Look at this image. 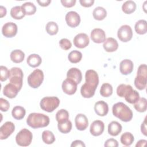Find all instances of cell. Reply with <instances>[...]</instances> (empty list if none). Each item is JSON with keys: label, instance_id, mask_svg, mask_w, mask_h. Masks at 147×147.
Instances as JSON below:
<instances>
[{"label": "cell", "instance_id": "4dcf8cb0", "mask_svg": "<svg viewBox=\"0 0 147 147\" xmlns=\"http://www.w3.org/2000/svg\"><path fill=\"white\" fill-rule=\"evenodd\" d=\"M136 32L138 34H144L147 32V22L145 20L138 21L134 26Z\"/></svg>", "mask_w": 147, "mask_h": 147}, {"label": "cell", "instance_id": "9a60e30c", "mask_svg": "<svg viewBox=\"0 0 147 147\" xmlns=\"http://www.w3.org/2000/svg\"><path fill=\"white\" fill-rule=\"evenodd\" d=\"M105 129V124L100 120L94 121L90 126V133L94 136H99L101 135Z\"/></svg>", "mask_w": 147, "mask_h": 147}, {"label": "cell", "instance_id": "f1b7e54d", "mask_svg": "<svg viewBox=\"0 0 147 147\" xmlns=\"http://www.w3.org/2000/svg\"><path fill=\"white\" fill-rule=\"evenodd\" d=\"M57 127L60 132L61 133L67 134L71 131L72 125L71 122L69 119H67L60 122H58Z\"/></svg>", "mask_w": 147, "mask_h": 147}, {"label": "cell", "instance_id": "f907efd6", "mask_svg": "<svg viewBox=\"0 0 147 147\" xmlns=\"http://www.w3.org/2000/svg\"><path fill=\"white\" fill-rule=\"evenodd\" d=\"M37 3L40 6L42 7L48 6L51 2V0H43V1H37Z\"/></svg>", "mask_w": 147, "mask_h": 147}, {"label": "cell", "instance_id": "cb8c5ba5", "mask_svg": "<svg viewBox=\"0 0 147 147\" xmlns=\"http://www.w3.org/2000/svg\"><path fill=\"white\" fill-rule=\"evenodd\" d=\"M121 125L117 121H112L108 125V133L112 136H118L122 131Z\"/></svg>", "mask_w": 147, "mask_h": 147}, {"label": "cell", "instance_id": "681fc988", "mask_svg": "<svg viewBox=\"0 0 147 147\" xmlns=\"http://www.w3.org/2000/svg\"><path fill=\"white\" fill-rule=\"evenodd\" d=\"M141 131L142 132V133L146 136L147 135V131H146V118H145L144 121H143V122L141 124Z\"/></svg>", "mask_w": 147, "mask_h": 147}, {"label": "cell", "instance_id": "52a82bcc", "mask_svg": "<svg viewBox=\"0 0 147 147\" xmlns=\"http://www.w3.org/2000/svg\"><path fill=\"white\" fill-rule=\"evenodd\" d=\"M33 135L32 132L27 129H22L16 136V141L17 145L21 146H29L32 141Z\"/></svg>", "mask_w": 147, "mask_h": 147}, {"label": "cell", "instance_id": "ac0fdd59", "mask_svg": "<svg viewBox=\"0 0 147 147\" xmlns=\"http://www.w3.org/2000/svg\"><path fill=\"white\" fill-rule=\"evenodd\" d=\"M133 63L129 59L123 60L119 64V71L124 75H127L131 74L133 70Z\"/></svg>", "mask_w": 147, "mask_h": 147}, {"label": "cell", "instance_id": "4fadbf2b", "mask_svg": "<svg viewBox=\"0 0 147 147\" xmlns=\"http://www.w3.org/2000/svg\"><path fill=\"white\" fill-rule=\"evenodd\" d=\"M78 84L73 80L67 78L65 79L61 85L63 92L68 95H73L75 93L77 90Z\"/></svg>", "mask_w": 147, "mask_h": 147}, {"label": "cell", "instance_id": "9c48e42d", "mask_svg": "<svg viewBox=\"0 0 147 147\" xmlns=\"http://www.w3.org/2000/svg\"><path fill=\"white\" fill-rule=\"evenodd\" d=\"M117 36L119 40L122 42L129 41L133 37V31L131 27L127 25L121 26L118 30Z\"/></svg>", "mask_w": 147, "mask_h": 147}, {"label": "cell", "instance_id": "83f0119b", "mask_svg": "<svg viewBox=\"0 0 147 147\" xmlns=\"http://www.w3.org/2000/svg\"><path fill=\"white\" fill-rule=\"evenodd\" d=\"M92 16L95 20L101 21L106 18L107 16V11L103 7L98 6L94 9Z\"/></svg>", "mask_w": 147, "mask_h": 147}, {"label": "cell", "instance_id": "7c38bea8", "mask_svg": "<svg viewBox=\"0 0 147 147\" xmlns=\"http://www.w3.org/2000/svg\"><path fill=\"white\" fill-rule=\"evenodd\" d=\"M65 21L67 24L71 28L77 27L80 22L79 14L74 11H70L65 15Z\"/></svg>", "mask_w": 147, "mask_h": 147}, {"label": "cell", "instance_id": "4316f807", "mask_svg": "<svg viewBox=\"0 0 147 147\" xmlns=\"http://www.w3.org/2000/svg\"><path fill=\"white\" fill-rule=\"evenodd\" d=\"M25 58V53L20 49H15L10 53V59L15 63H21Z\"/></svg>", "mask_w": 147, "mask_h": 147}, {"label": "cell", "instance_id": "e575fe53", "mask_svg": "<svg viewBox=\"0 0 147 147\" xmlns=\"http://www.w3.org/2000/svg\"><path fill=\"white\" fill-rule=\"evenodd\" d=\"M134 141L133 135L130 132H125L121 136V142L125 146L131 145Z\"/></svg>", "mask_w": 147, "mask_h": 147}, {"label": "cell", "instance_id": "7a4b0ae2", "mask_svg": "<svg viewBox=\"0 0 147 147\" xmlns=\"http://www.w3.org/2000/svg\"><path fill=\"white\" fill-rule=\"evenodd\" d=\"M113 115L123 122H129L133 118V112L123 102H118L113 106Z\"/></svg>", "mask_w": 147, "mask_h": 147}, {"label": "cell", "instance_id": "2e32d148", "mask_svg": "<svg viewBox=\"0 0 147 147\" xmlns=\"http://www.w3.org/2000/svg\"><path fill=\"white\" fill-rule=\"evenodd\" d=\"M91 38L95 43L100 44L104 42L106 40V33L102 29H94L91 32Z\"/></svg>", "mask_w": 147, "mask_h": 147}, {"label": "cell", "instance_id": "484cf974", "mask_svg": "<svg viewBox=\"0 0 147 147\" xmlns=\"http://www.w3.org/2000/svg\"><path fill=\"white\" fill-rule=\"evenodd\" d=\"M25 114L26 110L22 106H16L14 107L12 109V117L17 120H21L23 119L25 115Z\"/></svg>", "mask_w": 147, "mask_h": 147}, {"label": "cell", "instance_id": "816d5d0a", "mask_svg": "<svg viewBox=\"0 0 147 147\" xmlns=\"http://www.w3.org/2000/svg\"><path fill=\"white\" fill-rule=\"evenodd\" d=\"M147 142L146 140H139L137 143L136 145V147H142V146H144L146 144V143Z\"/></svg>", "mask_w": 147, "mask_h": 147}, {"label": "cell", "instance_id": "8d00e7d4", "mask_svg": "<svg viewBox=\"0 0 147 147\" xmlns=\"http://www.w3.org/2000/svg\"><path fill=\"white\" fill-rule=\"evenodd\" d=\"M82 53L77 50H74L71 51L68 56L69 61L72 63H78L82 60Z\"/></svg>", "mask_w": 147, "mask_h": 147}, {"label": "cell", "instance_id": "30bf717a", "mask_svg": "<svg viewBox=\"0 0 147 147\" xmlns=\"http://www.w3.org/2000/svg\"><path fill=\"white\" fill-rule=\"evenodd\" d=\"M15 125L11 121H7L0 127V139L7 138L14 131Z\"/></svg>", "mask_w": 147, "mask_h": 147}, {"label": "cell", "instance_id": "277c9868", "mask_svg": "<svg viewBox=\"0 0 147 147\" xmlns=\"http://www.w3.org/2000/svg\"><path fill=\"white\" fill-rule=\"evenodd\" d=\"M147 83V67L146 64H141L137 70V76L134 79V85L139 90H144Z\"/></svg>", "mask_w": 147, "mask_h": 147}, {"label": "cell", "instance_id": "8fae6325", "mask_svg": "<svg viewBox=\"0 0 147 147\" xmlns=\"http://www.w3.org/2000/svg\"><path fill=\"white\" fill-rule=\"evenodd\" d=\"M17 25L12 22L5 23L2 28V34L7 38L15 36L17 33Z\"/></svg>", "mask_w": 147, "mask_h": 147}, {"label": "cell", "instance_id": "8992f818", "mask_svg": "<svg viewBox=\"0 0 147 147\" xmlns=\"http://www.w3.org/2000/svg\"><path fill=\"white\" fill-rule=\"evenodd\" d=\"M23 72L20 68L13 67L10 70L9 81L10 83L14 84L20 91L23 83Z\"/></svg>", "mask_w": 147, "mask_h": 147}, {"label": "cell", "instance_id": "f35d334b", "mask_svg": "<svg viewBox=\"0 0 147 147\" xmlns=\"http://www.w3.org/2000/svg\"><path fill=\"white\" fill-rule=\"evenodd\" d=\"M45 30L51 36L55 35L59 31V27L57 24L53 21L48 22L45 26Z\"/></svg>", "mask_w": 147, "mask_h": 147}, {"label": "cell", "instance_id": "f5cc1de1", "mask_svg": "<svg viewBox=\"0 0 147 147\" xmlns=\"http://www.w3.org/2000/svg\"><path fill=\"white\" fill-rule=\"evenodd\" d=\"M6 9L3 7V6H0V15H1V18L3 17L4 16H6Z\"/></svg>", "mask_w": 147, "mask_h": 147}, {"label": "cell", "instance_id": "d6a6232c", "mask_svg": "<svg viewBox=\"0 0 147 147\" xmlns=\"http://www.w3.org/2000/svg\"><path fill=\"white\" fill-rule=\"evenodd\" d=\"M134 109L140 113L146 111L147 109V100L146 98L142 97L140 98L139 99L134 103Z\"/></svg>", "mask_w": 147, "mask_h": 147}, {"label": "cell", "instance_id": "b9f144b4", "mask_svg": "<svg viewBox=\"0 0 147 147\" xmlns=\"http://www.w3.org/2000/svg\"><path fill=\"white\" fill-rule=\"evenodd\" d=\"M10 70L7 68L3 65H1L0 67V80L1 82L6 81L9 77Z\"/></svg>", "mask_w": 147, "mask_h": 147}, {"label": "cell", "instance_id": "7402d4cb", "mask_svg": "<svg viewBox=\"0 0 147 147\" xmlns=\"http://www.w3.org/2000/svg\"><path fill=\"white\" fill-rule=\"evenodd\" d=\"M124 98L126 102L129 103H135L140 98V94L136 90L133 89L132 87L130 86L128 90L126 91L124 95Z\"/></svg>", "mask_w": 147, "mask_h": 147}, {"label": "cell", "instance_id": "c3c4849f", "mask_svg": "<svg viewBox=\"0 0 147 147\" xmlns=\"http://www.w3.org/2000/svg\"><path fill=\"white\" fill-rule=\"evenodd\" d=\"M71 147H78V146H82V147H84L86 146L84 142L81 141V140H75L73 141L71 145Z\"/></svg>", "mask_w": 147, "mask_h": 147}, {"label": "cell", "instance_id": "60d3db41", "mask_svg": "<svg viewBox=\"0 0 147 147\" xmlns=\"http://www.w3.org/2000/svg\"><path fill=\"white\" fill-rule=\"evenodd\" d=\"M131 86L129 84H119L117 88V95L121 97L124 98V95L127 90Z\"/></svg>", "mask_w": 147, "mask_h": 147}, {"label": "cell", "instance_id": "ee69618b", "mask_svg": "<svg viewBox=\"0 0 147 147\" xmlns=\"http://www.w3.org/2000/svg\"><path fill=\"white\" fill-rule=\"evenodd\" d=\"M9 107H10L9 102L7 100H6L2 98H0V109H1V110L3 112H6L9 110Z\"/></svg>", "mask_w": 147, "mask_h": 147}, {"label": "cell", "instance_id": "3957f363", "mask_svg": "<svg viewBox=\"0 0 147 147\" xmlns=\"http://www.w3.org/2000/svg\"><path fill=\"white\" fill-rule=\"evenodd\" d=\"M49 121L48 116L37 113H30L26 119L27 124L33 129L46 127L49 125Z\"/></svg>", "mask_w": 147, "mask_h": 147}, {"label": "cell", "instance_id": "ffe728a7", "mask_svg": "<svg viewBox=\"0 0 147 147\" xmlns=\"http://www.w3.org/2000/svg\"><path fill=\"white\" fill-rule=\"evenodd\" d=\"M19 91V89L14 84L10 83L4 87L3 94L5 96L12 99L17 95Z\"/></svg>", "mask_w": 147, "mask_h": 147}, {"label": "cell", "instance_id": "44dd1931", "mask_svg": "<svg viewBox=\"0 0 147 147\" xmlns=\"http://www.w3.org/2000/svg\"><path fill=\"white\" fill-rule=\"evenodd\" d=\"M103 47L106 52H113L117 51L118 48V43L115 38L109 37L104 41Z\"/></svg>", "mask_w": 147, "mask_h": 147}, {"label": "cell", "instance_id": "7bdbcfd3", "mask_svg": "<svg viewBox=\"0 0 147 147\" xmlns=\"http://www.w3.org/2000/svg\"><path fill=\"white\" fill-rule=\"evenodd\" d=\"M59 45L63 50H68L72 47L71 42L67 38H62L59 41Z\"/></svg>", "mask_w": 147, "mask_h": 147}, {"label": "cell", "instance_id": "5b68a950", "mask_svg": "<svg viewBox=\"0 0 147 147\" xmlns=\"http://www.w3.org/2000/svg\"><path fill=\"white\" fill-rule=\"evenodd\" d=\"M60 104V100L56 96H46L43 98L40 103L41 109L47 112H53Z\"/></svg>", "mask_w": 147, "mask_h": 147}, {"label": "cell", "instance_id": "1f68e13d", "mask_svg": "<svg viewBox=\"0 0 147 147\" xmlns=\"http://www.w3.org/2000/svg\"><path fill=\"white\" fill-rule=\"evenodd\" d=\"M136 9V4L133 1H127L122 6V10L125 14H131Z\"/></svg>", "mask_w": 147, "mask_h": 147}, {"label": "cell", "instance_id": "ba28073f", "mask_svg": "<svg viewBox=\"0 0 147 147\" xmlns=\"http://www.w3.org/2000/svg\"><path fill=\"white\" fill-rule=\"evenodd\" d=\"M44 80V73L40 69H34L28 77V83L33 88L39 87Z\"/></svg>", "mask_w": 147, "mask_h": 147}, {"label": "cell", "instance_id": "bcb514c9", "mask_svg": "<svg viewBox=\"0 0 147 147\" xmlns=\"http://www.w3.org/2000/svg\"><path fill=\"white\" fill-rule=\"evenodd\" d=\"M61 3L65 7H71L76 3V0H61Z\"/></svg>", "mask_w": 147, "mask_h": 147}, {"label": "cell", "instance_id": "836d02e7", "mask_svg": "<svg viewBox=\"0 0 147 147\" xmlns=\"http://www.w3.org/2000/svg\"><path fill=\"white\" fill-rule=\"evenodd\" d=\"M10 15L12 18L16 20H21L25 16L20 6L13 7L10 10Z\"/></svg>", "mask_w": 147, "mask_h": 147}, {"label": "cell", "instance_id": "f6af8a7d", "mask_svg": "<svg viewBox=\"0 0 147 147\" xmlns=\"http://www.w3.org/2000/svg\"><path fill=\"white\" fill-rule=\"evenodd\" d=\"M104 146L105 147H111V146H113V147H118V141L114 139V138H110L108 139L107 140H106L105 142V145Z\"/></svg>", "mask_w": 147, "mask_h": 147}, {"label": "cell", "instance_id": "ab89813d", "mask_svg": "<svg viewBox=\"0 0 147 147\" xmlns=\"http://www.w3.org/2000/svg\"><path fill=\"white\" fill-rule=\"evenodd\" d=\"M56 119L57 122H60L67 119H69V113L65 109L59 110L56 114Z\"/></svg>", "mask_w": 147, "mask_h": 147}, {"label": "cell", "instance_id": "e0dca14e", "mask_svg": "<svg viewBox=\"0 0 147 147\" xmlns=\"http://www.w3.org/2000/svg\"><path fill=\"white\" fill-rule=\"evenodd\" d=\"M75 126L78 130L83 131L88 126V121L87 117L83 114H78L75 118Z\"/></svg>", "mask_w": 147, "mask_h": 147}, {"label": "cell", "instance_id": "603a6c76", "mask_svg": "<svg viewBox=\"0 0 147 147\" xmlns=\"http://www.w3.org/2000/svg\"><path fill=\"white\" fill-rule=\"evenodd\" d=\"M67 77L68 79L74 80L78 84L81 82L82 79V72L77 68H71L67 71Z\"/></svg>", "mask_w": 147, "mask_h": 147}, {"label": "cell", "instance_id": "d4e9b609", "mask_svg": "<svg viewBox=\"0 0 147 147\" xmlns=\"http://www.w3.org/2000/svg\"><path fill=\"white\" fill-rule=\"evenodd\" d=\"M42 62L41 57L37 54L30 55L26 60L27 64L31 67L35 68L38 67Z\"/></svg>", "mask_w": 147, "mask_h": 147}, {"label": "cell", "instance_id": "d590c367", "mask_svg": "<svg viewBox=\"0 0 147 147\" xmlns=\"http://www.w3.org/2000/svg\"><path fill=\"white\" fill-rule=\"evenodd\" d=\"M100 94L103 97H109L113 94V87L107 83H103L100 88Z\"/></svg>", "mask_w": 147, "mask_h": 147}, {"label": "cell", "instance_id": "6da1fadb", "mask_svg": "<svg viewBox=\"0 0 147 147\" xmlns=\"http://www.w3.org/2000/svg\"><path fill=\"white\" fill-rule=\"evenodd\" d=\"M85 83L82 86L80 93L85 98L92 97L99 84V76L97 72L93 69H88L85 74Z\"/></svg>", "mask_w": 147, "mask_h": 147}, {"label": "cell", "instance_id": "f546056e", "mask_svg": "<svg viewBox=\"0 0 147 147\" xmlns=\"http://www.w3.org/2000/svg\"><path fill=\"white\" fill-rule=\"evenodd\" d=\"M21 8L25 15H33L36 11V7L34 3L30 2H27L21 5Z\"/></svg>", "mask_w": 147, "mask_h": 147}, {"label": "cell", "instance_id": "d6986e66", "mask_svg": "<svg viewBox=\"0 0 147 147\" xmlns=\"http://www.w3.org/2000/svg\"><path fill=\"white\" fill-rule=\"evenodd\" d=\"M94 110L97 115L103 117L106 115L109 112V106L105 101L99 100L95 103Z\"/></svg>", "mask_w": 147, "mask_h": 147}, {"label": "cell", "instance_id": "74e56055", "mask_svg": "<svg viewBox=\"0 0 147 147\" xmlns=\"http://www.w3.org/2000/svg\"><path fill=\"white\" fill-rule=\"evenodd\" d=\"M42 140L47 144H52L55 141L53 133L49 130H44L42 133Z\"/></svg>", "mask_w": 147, "mask_h": 147}, {"label": "cell", "instance_id": "7dc6e473", "mask_svg": "<svg viewBox=\"0 0 147 147\" xmlns=\"http://www.w3.org/2000/svg\"><path fill=\"white\" fill-rule=\"evenodd\" d=\"M79 2L82 6L85 7H89L94 4V0H80Z\"/></svg>", "mask_w": 147, "mask_h": 147}, {"label": "cell", "instance_id": "5bb4252c", "mask_svg": "<svg viewBox=\"0 0 147 147\" xmlns=\"http://www.w3.org/2000/svg\"><path fill=\"white\" fill-rule=\"evenodd\" d=\"M74 45L78 48H86L90 42V39L87 34L81 33L76 35L73 40Z\"/></svg>", "mask_w": 147, "mask_h": 147}]
</instances>
